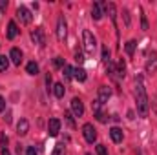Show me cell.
<instances>
[{
  "instance_id": "cell-10",
  "label": "cell",
  "mask_w": 157,
  "mask_h": 155,
  "mask_svg": "<svg viewBox=\"0 0 157 155\" xmlns=\"http://www.w3.org/2000/svg\"><path fill=\"white\" fill-rule=\"evenodd\" d=\"M28 131H29V122H28L26 119H20V120L17 122V133H18L20 137H24V135H28Z\"/></svg>"
},
{
  "instance_id": "cell-13",
  "label": "cell",
  "mask_w": 157,
  "mask_h": 155,
  "mask_svg": "<svg viewBox=\"0 0 157 155\" xmlns=\"http://www.w3.org/2000/svg\"><path fill=\"white\" fill-rule=\"evenodd\" d=\"M31 39L35 44H44V31H42V28H37L35 31H31Z\"/></svg>"
},
{
  "instance_id": "cell-9",
  "label": "cell",
  "mask_w": 157,
  "mask_h": 155,
  "mask_svg": "<svg viewBox=\"0 0 157 155\" xmlns=\"http://www.w3.org/2000/svg\"><path fill=\"white\" fill-rule=\"evenodd\" d=\"M104 11H106V15L112 18V22L115 24V20H117V7H115V4L106 2V4H104Z\"/></svg>"
},
{
  "instance_id": "cell-12",
  "label": "cell",
  "mask_w": 157,
  "mask_h": 155,
  "mask_svg": "<svg viewBox=\"0 0 157 155\" xmlns=\"http://www.w3.org/2000/svg\"><path fill=\"white\" fill-rule=\"evenodd\" d=\"M110 137H112V141L113 142H122V130L121 128H117V126H113L112 130H110Z\"/></svg>"
},
{
  "instance_id": "cell-28",
  "label": "cell",
  "mask_w": 157,
  "mask_h": 155,
  "mask_svg": "<svg viewBox=\"0 0 157 155\" xmlns=\"http://www.w3.org/2000/svg\"><path fill=\"white\" fill-rule=\"evenodd\" d=\"M102 60H104V62H110V51H108L106 46L102 47Z\"/></svg>"
},
{
  "instance_id": "cell-30",
  "label": "cell",
  "mask_w": 157,
  "mask_h": 155,
  "mask_svg": "<svg viewBox=\"0 0 157 155\" xmlns=\"http://www.w3.org/2000/svg\"><path fill=\"white\" fill-rule=\"evenodd\" d=\"M95 117H97V120H99V122H106V117H104V113H101V110H99V112H95Z\"/></svg>"
},
{
  "instance_id": "cell-8",
  "label": "cell",
  "mask_w": 157,
  "mask_h": 155,
  "mask_svg": "<svg viewBox=\"0 0 157 155\" xmlns=\"http://www.w3.org/2000/svg\"><path fill=\"white\" fill-rule=\"evenodd\" d=\"M110 97H112V89H110L108 86H101V88H99V99H97V100H99L101 104H104V102H108Z\"/></svg>"
},
{
  "instance_id": "cell-36",
  "label": "cell",
  "mask_w": 157,
  "mask_h": 155,
  "mask_svg": "<svg viewBox=\"0 0 157 155\" xmlns=\"http://www.w3.org/2000/svg\"><path fill=\"white\" fill-rule=\"evenodd\" d=\"M46 84H48V88L51 86V75H48V77H46Z\"/></svg>"
},
{
  "instance_id": "cell-22",
  "label": "cell",
  "mask_w": 157,
  "mask_h": 155,
  "mask_svg": "<svg viewBox=\"0 0 157 155\" xmlns=\"http://www.w3.org/2000/svg\"><path fill=\"white\" fill-rule=\"evenodd\" d=\"M115 73H117V77H121V78L126 75V64H124V60H121V62H119L117 71H115Z\"/></svg>"
},
{
  "instance_id": "cell-39",
  "label": "cell",
  "mask_w": 157,
  "mask_h": 155,
  "mask_svg": "<svg viewBox=\"0 0 157 155\" xmlns=\"http://www.w3.org/2000/svg\"><path fill=\"white\" fill-rule=\"evenodd\" d=\"M86 155H91V153H86Z\"/></svg>"
},
{
  "instance_id": "cell-18",
  "label": "cell",
  "mask_w": 157,
  "mask_h": 155,
  "mask_svg": "<svg viewBox=\"0 0 157 155\" xmlns=\"http://www.w3.org/2000/svg\"><path fill=\"white\" fill-rule=\"evenodd\" d=\"M73 77L77 78L78 82H84V80H86V70H82V68L73 70Z\"/></svg>"
},
{
  "instance_id": "cell-26",
  "label": "cell",
  "mask_w": 157,
  "mask_h": 155,
  "mask_svg": "<svg viewBox=\"0 0 157 155\" xmlns=\"http://www.w3.org/2000/svg\"><path fill=\"white\" fill-rule=\"evenodd\" d=\"M53 64H55V68H64V66H66L62 57H55V59H53Z\"/></svg>"
},
{
  "instance_id": "cell-23",
  "label": "cell",
  "mask_w": 157,
  "mask_h": 155,
  "mask_svg": "<svg viewBox=\"0 0 157 155\" xmlns=\"http://www.w3.org/2000/svg\"><path fill=\"white\" fill-rule=\"evenodd\" d=\"M62 75L68 78V80L73 78V68H71V66H64V68H62Z\"/></svg>"
},
{
  "instance_id": "cell-35",
  "label": "cell",
  "mask_w": 157,
  "mask_h": 155,
  "mask_svg": "<svg viewBox=\"0 0 157 155\" xmlns=\"http://www.w3.org/2000/svg\"><path fill=\"white\" fill-rule=\"evenodd\" d=\"M6 110V100H4V97L0 95V112H4Z\"/></svg>"
},
{
  "instance_id": "cell-17",
  "label": "cell",
  "mask_w": 157,
  "mask_h": 155,
  "mask_svg": "<svg viewBox=\"0 0 157 155\" xmlns=\"http://www.w3.org/2000/svg\"><path fill=\"white\" fill-rule=\"evenodd\" d=\"M91 17H93V20H101L102 13H101V4H99V2L93 4V7H91Z\"/></svg>"
},
{
  "instance_id": "cell-24",
  "label": "cell",
  "mask_w": 157,
  "mask_h": 155,
  "mask_svg": "<svg viewBox=\"0 0 157 155\" xmlns=\"http://www.w3.org/2000/svg\"><path fill=\"white\" fill-rule=\"evenodd\" d=\"M141 26H143V29L146 31L148 29V18H146V15H144V11L141 9Z\"/></svg>"
},
{
  "instance_id": "cell-19",
  "label": "cell",
  "mask_w": 157,
  "mask_h": 155,
  "mask_svg": "<svg viewBox=\"0 0 157 155\" xmlns=\"http://www.w3.org/2000/svg\"><path fill=\"white\" fill-rule=\"evenodd\" d=\"M135 47H137V42H135V40H128V42H126V46H124V49H126V53H128L130 57L133 55Z\"/></svg>"
},
{
  "instance_id": "cell-25",
  "label": "cell",
  "mask_w": 157,
  "mask_h": 155,
  "mask_svg": "<svg viewBox=\"0 0 157 155\" xmlns=\"http://www.w3.org/2000/svg\"><path fill=\"white\" fill-rule=\"evenodd\" d=\"M122 18H124V26L128 28V26L132 24V20H130V13H128V9H122Z\"/></svg>"
},
{
  "instance_id": "cell-14",
  "label": "cell",
  "mask_w": 157,
  "mask_h": 155,
  "mask_svg": "<svg viewBox=\"0 0 157 155\" xmlns=\"http://www.w3.org/2000/svg\"><path fill=\"white\" fill-rule=\"evenodd\" d=\"M17 35H18V28H17V24L11 20V22L7 24V39L13 40L15 37H17Z\"/></svg>"
},
{
  "instance_id": "cell-38",
  "label": "cell",
  "mask_w": 157,
  "mask_h": 155,
  "mask_svg": "<svg viewBox=\"0 0 157 155\" xmlns=\"http://www.w3.org/2000/svg\"><path fill=\"white\" fill-rule=\"evenodd\" d=\"M2 155H11V153L7 152V148H4V150H2Z\"/></svg>"
},
{
  "instance_id": "cell-29",
  "label": "cell",
  "mask_w": 157,
  "mask_h": 155,
  "mask_svg": "<svg viewBox=\"0 0 157 155\" xmlns=\"http://www.w3.org/2000/svg\"><path fill=\"white\" fill-rule=\"evenodd\" d=\"M97 155H108V150H106L104 144H99L97 146Z\"/></svg>"
},
{
  "instance_id": "cell-5",
  "label": "cell",
  "mask_w": 157,
  "mask_h": 155,
  "mask_svg": "<svg viewBox=\"0 0 157 155\" xmlns=\"http://www.w3.org/2000/svg\"><path fill=\"white\" fill-rule=\"evenodd\" d=\"M17 17L20 18V22H22V24H31V20H33V17H31L29 9H28V7H24V6H18V9H17Z\"/></svg>"
},
{
  "instance_id": "cell-3",
  "label": "cell",
  "mask_w": 157,
  "mask_h": 155,
  "mask_svg": "<svg viewBox=\"0 0 157 155\" xmlns=\"http://www.w3.org/2000/svg\"><path fill=\"white\" fill-rule=\"evenodd\" d=\"M82 135H84V139H86L90 144H93V142L97 141V131H95L93 124H84V126H82Z\"/></svg>"
},
{
  "instance_id": "cell-21",
  "label": "cell",
  "mask_w": 157,
  "mask_h": 155,
  "mask_svg": "<svg viewBox=\"0 0 157 155\" xmlns=\"http://www.w3.org/2000/svg\"><path fill=\"white\" fill-rule=\"evenodd\" d=\"M26 71H28L29 75H37V73H39V66H37L35 62H29V64L26 66Z\"/></svg>"
},
{
  "instance_id": "cell-37",
  "label": "cell",
  "mask_w": 157,
  "mask_h": 155,
  "mask_svg": "<svg viewBox=\"0 0 157 155\" xmlns=\"http://www.w3.org/2000/svg\"><path fill=\"white\" fill-rule=\"evenodd\" d=\"M4 119H6V120H7V122H11V113H9V112H7V113H6V117H4Z\"/></svg>"
},
{
  "instance_id": "cell-27",
  "label": "cell",
  "mask_w": 157,
  "mask_h": 155,
  "mask_svg": "<svg viewBox=\"0 0 157 155\" xmlns=\"http://www.w3.org/2000/svg\"><path fill=\"white\" fill-rule=\"evenodd\" d=\"M7 66H9V60L6 57H0V71H6Z\"/></svg>"
},
{
  "instance_id": "cell-33",
  "label": "cell",
  "mask_w": 157,
  "mask_h": 155,
  "mask_svg": "<svg viewBox=\"0 0 157 155\" xmlns=\"http://www.w3.org/2000/svg\"><path fill=\"white\" fill-rule=\"evenodd\" d=\"M75 60H77V62H84V57H82V53H80V51L75 53Z\"/></svg>"
},
{
  "instance_id": "cell-20",
  "label": "cell",
  "mask_w": 157,
  "mask_h": 155,
  "mask_svg": "<svg viewBox=\"0 0 157 155\" xmlns=\"http://www.w3.org/2000/svg\"><path fill=\"white\" fill-rule=\"evenodd\" d=\"M51 155H66V146H64V142L55 144V150H53V153Z\"/></svg>"
},
{
  "instance_id": "cell-2",
  "label": "cell",
  "mask_w": 157,
  "mask_h": 155,
  "mask_svg": "<svg viewBox=\"0 0 157 155\" xmlns=\"http://www.w3.org/2000/svg\"><path fill=\"white\" fill-rule=\"evenodd\" d=\"M82 40H84V49H86V53L91 57V55L95 53V47H97V40L93 37V33H91L90 29H84V31H82Z\"/></svg>"
},
{
  "instance_id": "cell-6",
  "label": "cell",
  "mask_w": 157,
  "mask_h": 155,
  "mask_svg": "<svg viewBox=\"0 0 157 155\" xmlns=\"http://www.w3.org/2000/svg\"><path fill=\"white\" fill-rule=\"evenodd\" d=\"M71 112H73V115L75 117H82L84 115V104H82V100L75 97L73 100H71Z\"/></svg>"
},
{
  "instance_id": "cell-15",
  "label": "cell",
  "mask_w": 157,
  "mask_h": 155,
  "mask_svg": "<svg viewBox=\"0 0 157 155\" xmlns=\"http://www.w3.org/2000/svg\"><path fill=\"white\" fill-rule=\"evenodd\" d=\"M144 70H146V73H155L157 71V57H154V59H150L146 64H144Z\"/></svg>"
},
{
  "instance_id": "cell-4",
  "label": "cell",
  "mask_w": 157,
  "mask_h": 155,
  "mask_svg": "<svg viewBox=\"0 0 157 155\" xmlns=\"http://www.w3.org/2000/svg\"><path fill=\"white\" fill-rule=\"evenodd\" d=\"M66 33H68L66 20H64V17H59V20H57V39L60 40V42H64V39H66Z\"/></svg>"
},
{
  "instance_id": "cell-7",
  "label": "cell",
  "mask_w": 157,
  "mask_h": 155,
  "mask_svg": "<svg viewBox=\"0 0 157 155\" xmlns=\"http://www.w3.org/2000/svg\"><path fill=\"white\" fill-rule=\"evenodd\" d=\"M48 131H49L51 137H57L59 131H60V120H59V119H49V122H48Z\"/></svg>"
},
{
  "instance_id": "cell-1",
  "label": "cell",
  "mask_w": 157,
  "mask_h": 155,
  "mask_svg": "<svg viewBox=\"0 0 157 155\" xmlns=\"http://www.w3.org/2000/svg\"><path fill=\"white\" fill-rule=\"evenodd\" d=\"M135 100H137V112H139V115L148 117L150 104H148V95H146V88H144L143 77L135 78Z\"/></svg>"
},
{
  "instance_id": "cell-40",
  "label": "cell",
  "mask_w": 157,
  "mask_h": 155,
  "mask_svg": "<svg viewBox=\"0 0 157 155\" xmlns=\"http://www.w3.org/2000/svg\"><path fill=\"white\" fill-rule=\"evenodd\" d=\"M137 155H141V153H137Z\"/></svg>"
},
{
  "instance_id": "cell-31",
  "label": "cell",
  "mask_w": 157,
  "mask_h": 155,
  "mask_svg": "<svg viewBox=\"0 0 157 155\" xmlns=\"http://www.w3.org/2000/svg\"><path fill=\"white\" fill-rule=\"evenodd\" d=\"M64 117H66V120H68V124H70V126H75L73 117H71V113H70V112H68V113H64Z\"/></svg>"
},
{
  "instance_id": "cell-32",
  "label": "cell",
  "mask_w": 157,
  "mask_h": 155,
  "mask_svg": "<svg viewBox=\"0 0 157 155\" xmlns=\"http://www.w3.org/2000/svg\"><path fill=\"white\" fill-rule=\"evenodd\" d=\"M0 144H2V150H4L6 144H7V135H6V133H2V137H0Z\"/></svg>"
},
{
  "instance_id": "cell-34",
  "label": "cell",
  "mask_w": 157,
  "mask_h": 155,
  "mask_svg": "<svg viewBox=\"0 0 157 155\" xmlns=\"http://www.w3.org/2000/svg\"><path fill=\"white\" fill-rule=\"evenodd\" d=\"M26 155H37V150H35L33 146H29V148L26 150Z\"/></svg>"
},
{
  "instance_id": "cell-16",
  "label": "cell",
  "mask_w": 157,
  "mask_h": 155,
  "mask_svg": "<svg viewBox=\"0 0 157 155\" xmlns=\"http://www.w3.org/2000/svg\"><path fill=\"white\" fill-rule=\"evenodd\" d=\"M53 93H55V97H57V99H62V97H64V93H66V89H64V84L57 82V84L53 86Z\"/></svg>"
},
{
  "instance_id": "cell-11",
  "label": "cell",
  "mask_w": 157,
  "mask_h": 155,
  "mask_svg": "<svg viewBox=\"0 0 157 155\" xmlns=\"http://www.w3.org/2000/svg\"><path fill=\"white\" fill-rule=\"evenodd\" d=\"M9 59H11V62H13L15 66H20V62H22V51H20L18 47H13V49L9 51Z\"/></svg>"
}]
</instances>
